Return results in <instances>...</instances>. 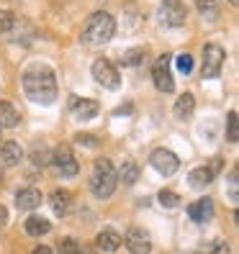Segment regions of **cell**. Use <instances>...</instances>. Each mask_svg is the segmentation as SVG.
<instances>
[{
    "mask_svg": "<svg viewBox=\"0 0 239 254\" xmlns=\"http://www.w3.org/2000/svg\"><path fill=\"white\" fill-rule=\"evenodd\" d=\"M23 93L28 95V100L49 106L57 100V77L47 64H31L23 72Z\"/></svg>",
    "mask_w": 239,
    "mask_h": 254,
    "instance_id": "1",
    "label": "cell"
},
{
    "mask_svg": "<svg viewBox=\"0 0 239 254\" xmlns=\"http://www.w3.org/2000/svg\"><path fill=\"white\" fill-rule=\"evenodd\" d=\"M113 34H116V21H113V16H111V13L98 10V13H93V16L87 18L85 31H82V41L90 44V47H100V44L111 41Z\"/></svg>",
    "mask_w": 239,
    "mask_h": 254,
    "instance_id": "2",
    "label": "cell"
},
{
    "mask_svg": "<svg viewBox=\"0 0 239 254\" xmlns=\"http://www.w3.org/2000/svg\"><path fill=\"white\" fill-rule=\"evenodd\" d=\"M116 170L108 159H95L93 164V177H90V190L95 198H111L113 190H116Z\"/></svg>",
    "mask_w": 239,
    "mask_h": 254,
    "instance_id": "3",
    "label": "cell"
},
{
    "mask_svg": "<svg viewBox=\"0 0 239 254\" xmlns=\"http://www.w3.org/2000/svg\"><path fill=\"white\" fill-rule=\"evenodd\" d=\"M224 59H227V54H224V49L219 47V44H206V47H203V67H201V74H203L206 80L219 77L221 67H224Z\"/></svg>",
    "mask_w": 239,
    "mask_h": 254,
    "instance_id": "4",
    "label": "cell"
},
{
    "mask_svg": "<svg viewBox=\"0 0 239 254\" xmlns=\"http://www.w3.org/2000/svg\"><path fill=\"white\" fill-rule=\"evenodd\" d=\"M52 164H54V170H57V175L59 177H75L78 175V159L72 157V149L67 146V144H62V146H57L54 152H52Z\"/></svg>",
    "mask_w": 239,
    "mask_h": 254,
    "instance_id": "5",
    "label": "cell"
},
{
    "mask_svg": "<svg viewBox=\"0 0 239 254\" xmlns=\"http://www.w3.org/2000/svg\"><path fill=\"white\" fill-rule=\"evenodd\" d=\"M93 77L98 85L108 87V90H116L118 85H121V74H118V69L108 62V59H95L93 62Z\"/></svg>",
    "mask_w": 239,
    "mask_h": 254,
    "instance_id": "6",
    "label": "cell"
},
{
    "mask_svg": "<svg viewBox=\"0 0 239 254\" xmlns=\"http://www.w3.org/2000/svg\"><path fill=\"white\" fill-rule=\"evenodd\" d=\"M159 18L165 26H183L185 18H188V8L180 3V0H162V5H159Z\"/></svg>",
    "mask_w": 239,
    "mask_h": 254,
    "instance_id": "7",
    "label": "cell"
},
{
    "mask_svg": "<svg viewBox=\"0 0 239 254\" xmlns=\"http://www.w3.org/2000/svg\"><path fill=\"white\" fill-rule=\"evenodd\" d=\"M149 164L162 175V177H170L177 172V167H180V159L175 157V152H170V149H155L152 157H149Z\"/></svg>",
    "mask_w": 239,
    "mask_h": 254,
    "instance_id": "8",
    "label": "cell"
},
{
    "mask_svg": "<svg viewBox=\"0 0 239 254\" xmlns=\"http://www.w3.org/2000/svg\"><path fill=\"white\" fill-rule=\"evenodd\" d=\"M170 62H172V57L165 54V57H159V59H157V64H155L152 77H155V85H157V90H159V93H172V90H175V80H172Z\"/></svg>",
    "mask_w": 239,
    "mask_h": 254,
    "instance_id": "9",
    "label": "cell"
},
{
    "mask_svg": "<svg viewBox=\"0 0 239 254\" xmlns=\"http://www.w3.org/2000/svg\"><path fill=\"white\" fill-rule=\"evenodd\" d=\"M70 108H72V116L80 118V121H93L100 111L95 100H85V98H70Z\"/></svg>",
    "mask_w": 239,
    "mask_h": 254,
    "instance_id": "10",
    "label": "cell"
},
{
    "mask_svg": "<svg viewBox=\"0 0 239 254\" xmlns=\"http://www.w3.org/2000/svg\"><path fill=\"white\" fill-rule=\"evenodd\" d=\"M124 242H126V247H129L131 254H149V252H152L149 236H147L142 229H129L126 236H124Z\"/></svg>",
    "mask_w": 239,
    "mask_h": 254,
    "instance_id": "11",
    "label": "cell"
},
{
    "mask_svg": "<svg viewBox=\"0 0 239 254\" xmlns=\"http://www.w3.org/2000/svg\"><path fill=\"white\" fill-rule=\"evenodd\" d=\"M188 216L196 221V223L211 221V218H214V203H211V198H201V200H196V203H190V205H188Z\"/></svg>",
    "mask_w": 239,
    "mask_h": 254,
    "instance_id": "12",
    "label": "cell"
},
{
    "mask_svg": "<svg viewBox=\"0 0 239 254\" xmlns=\"http://www.w3.org/2000/svg\"><path fill=\"white\" fill-rule=\"evenodd\" d=\"M121 242H124V236L118 234V231H113V229H103V231L98 234V239H95V247H98L100 252L111 254V252H116L118 247H121Z\"/></svg>",
    "mask_w": 239,
    "mask_h": 254,
    "instance_id": "13",
    "label": "cell"
},
{
    "mask_svg": "<svg viewBox=\"0 0 239 254\" xmlns=\"http://www.w3.org/2000/svg\"><path fill=\"white\" fill-rule=\"evenodd\" d=\"M16 205L21 208V211H34V208L41 205V192H39L36 188H23V190H18Z\"/></svg>",
    "mask_w": 239,
    "mask_h": 254,
    "instance_id": "14",
    "label": "cell"
},
{
    "mask_svg": "<svg viewBox=\"0 0 239 254\" xmlns=\"http://www.w3.org/2000/svg\"><path fill=\"white\" fill-rule=\"evenodd\" d=\"M21 157H23V152L16 141H5L0 146V164H3V167H16L21 162Z\"/></svg>",
    "mask_w": 239,
    "mask_h": 254,
    "instance_id": "15",
    "label": "cell"
},
{
    "mask_svg": "<svg viewBox=\"0 0 239 254\" xmlns=\"http://www.w3.org/2000/svg\"><path fill=\"white\" fill-rule=\"evenodd\" d=\"M21 124V116L18 111L10 106V103L5 100H0V126H5V128H16Z\"/></svg>",
    "mask_w": 239,
    "mask_h": 254,
    "instance_id": "16",
    "label": "cell"
},
{
    "mask_svg": "<svg viewBox=\"0 0 239 254\" xmlns=\"http://www.w3.org/2000/svg\"><path fill=\"white\" fill-rule=\"evenodd\" d=\"M49 231H52V223L47 218H41V216H28L26 218V234L44 236V234H49Z\"/></svg>",
    "mask_w": 239,
    "mask_h": 254,
    "instance_id": "17",
    "label": "cell"
},
{
    "mask_svg": "<svg viewBox=\"0 0 239 254\" xmlns=\"http://www.w3.org/2000/svg\"><path fill=\"white\" fill-rule=\"evenodd\" d=\"M193 111H196V98L190 93H183L175 103V118H188V116H193Z\"/></svg>",
    "mask_w": 239,
    "mask_h": 254,
    "instance_id": "18",
    "label": "cell"
},
{
    "mask_svg": "<svg viewBox=\"0 0 239 254\" xmlns=\"http://www.w3.org/2000/svg\"><path fill=\"white\" fill-rule=\"evenodd\" d=\"M211 180H214L211 167H196V170L190 172V180H188V183H190L193 188H206Z\"/></svg>",
    "mask_w": 239,
    "mask_h": 254,
    "instance_id": "19",
    "label": "cell"
},
{
    "mask_svg": "<svg viewBox=\"0 0 239 254\" xmlns=\"http://www.w3.org/2000/svg\"><path fill=\"white\" fill-rule=\"evenodd\" d=\"M144 49L142 47H131V49H126L124 54H121V64L124 67H137V64H142L144 62Z\"/></svg>",
    "mask_w": 239,
    "mask_h": 254,
    "instance_id": "20",
    "label": "cell"
},
{
    "mask_svg": "<svg viewBox=\"0 0 239 254\" xmlns=\"http://www.w3.org/2000/svg\"><path fill=\"white\" fill-rule=\"evenodd\" d=\"M116 177H121V180H124L126 185H134V183L139 180V167H137L134 162H124V164H121V170H118V175H116Z\"/></svg>",
    "mask_w": 239,
    "mask_h": 254,
    "instance_id": "21",
    "label": "cell"
},
{
    "mask_svg": "<svg viewBox=\"0 0 239 254\" xmlns=\"http://www.w3.org/2000/svg\"><path fill=\"white\" fill-rule=\"evenodd\" d=\"M49 200H52V211L54 213H65L67 205H70V192L67 190H54Z\"/></svg>",
    "mask_w": 239,
    "mask_h": 254,
    "instance_id": "22",
    "label": "cell"
},
{
    "mask_svg": "<svg viewBox=\"0 0 239 254\" xmlns=\"http://www.w3.org/2000/svg\"><path fill=\"white\" fill-rule=\"evenodd\" d=\"M227 139L234 144L239 139V118H237V111H232L227 116Z\"/></svg>",
    "mask_w": 239,
    "mask_h": 254,
    "instance_id": "23",
    "label": "cell"
},
{
    "mask_svg": "<svg viewBox=\"0 0 239 254\" xmlns=\"http://www.w3.org/2000/svg\"><path fill=\"white\" fill-rule=\"evenodd\" d=\"M57 252L59 254H78L80 252V244L75 242V239H59V244H57Z\"/></svg>",
    "mask_w": 239,
    "mask_h": 254,
    "instance_id": "24",
    "label": "cell"
},
{
    "mask_svg": "<svg viewBox=\"0 0 239 254\" xmlns=\"http://www.w3.org/2000/svg\"><path fill=\"white\" fill-rule=\"evenodd\" d=\"M13 23H16V18H13V13L5 10V8H0V34H8Z\"/></svg>",
    "mask_w": 239,
    "mask_h": 254,
    "instance_id": "25",
    "label": "cell"
},
{
    "mask_svg": "<svg viewBox=\"0 0 239 254\" xmlns=\"http://www.w3.org/2000/svg\"><path fill=\"white\" fill-rule=\"evenodd\" d=\"M159 203L165 205V208H175V205H180V198H177L172 190H162L159 192Z\"/></svg>",
    "mask_w": 239,
    "mask_h": 254,
    "instance_id": "26",
    "label": "cell"
},
{
    "mask_svg": "<svg viewBox=\"0 0 239 254\" xmlns=\"http://www.w3.org/2000/svg\"><path fill=\"white\" fill-rule=\"evenodd\" d=\"M175 67L180 69V72H185V74H188V72L193 69V57H190V54H180V57L175 59Z\"/></svg>",
    "mask_w": 239,
    "mask_h": 254,
    "instance_id": "27",
    "label": "cell"
},
{
    "mask_svg": "<svg viewBox=\"0 0 239 254\" xmlns=\"http://www.w3.org/2000/svg\"><path fill=\"white\" fill-rule=\"evenodd\" d=\"M196 5L201 13H214L216 10V0H196Z\"/></svg>",
    "mask_w": 239,
    "mask_h": 254,
    "instance_id": "28",
    "label": "cell"
},
{
    "mask_svg": "<svg viewBox=\"0 0 239 254\" xmlns=\"http://www.w3.org/2000/svg\"><path fill=\"white\" fill-rule=\"evenodd\" d=\"M93 133H78V141L80 144H87V146H98V141L95 139H90Z\"/></svg>",
    "mask_w": 239,
    "mask_h": 254,
    "instance_id": "29",
    "label": "cell"
},
{
    "mask_svg": "<svg viewBox=\"0 0 239 254\" xmlns=\"http://www.w3.org/2000/svg\"><path fill=\"white\" fill-rule=\"evenodd\" d=\"M34 162H36V164H47V162H52V157H49L47 152H36V154H34Z\"/></svg>",
    "mask_w": 239,
    "mask_h": 254,
    "instance_id": "30",
    "label": "cell"
},
{
    "mask_svg": "<svg viewBox=\"0 0 239 254\" xmlns=\"http://www.w3.org/2000/svg\"><path fill=\"white\" fill-rule=\"evenodd\" d=\"M5 223H8V208H5V205H0V229H3Z\"/></svg>",
    "mask_w": 239,
    "mask_h": 254,
    "instance_id": "31",
    "label": "cell"
},
{
    "mask_svg": "<svg viewBox=\"0 0 239 254\" xmlns=\"http://www.w3.org/2000/svg\"><path fill=\"white\" fill-rule=\"evenodd\" d=\"M34 254H52V249H49V247H36Z\"/></svg>",
    "mask_w": 239,
    "mask_h": 254,
    "instance_id": "32",
    "label": "cell"
},
{
    "mask_svg": "<svg viewBox=\"0 0 239 254\" xmlns=\"http://www.w3.org/2000/svg\"><path fill=\"white\" fill-rule=\"evenodd\" d=\"M78 254H93V249H87V247H80V252Z\"/></svg>",
    "mask_w": 239,
    "mask_h": 254,
    "instance_id": "33",
    "label": "cell"
},
{
    "mask_svg": "<svg viewBox=\"0 0 239 254\" xmlns=\"http://www.w3.org/2000/svg\"><path fill=\"white\" fill-rule=\"evenodd\" d=\"M0 183H3V172H0Z\"/></svg>",
    "mask_w": 239,
    "mask_h": 254,
    "instance_id": "34",
    "label": "cell"
}]
</instances>
